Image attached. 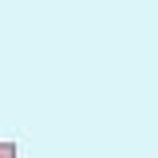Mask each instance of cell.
Masks as SVG:
<instances>
[{
	"mask_svg": "<svg viewBox=\"0 0 158 158\" xmlns=\"http://www.w3.org/2000/svg\"><path fill=\"white\" fill-rule=\"evenodd\" d=\"M0 158H12V146H0Z\"/></svg>",
	"mask_w": 158,
	"mask_h": 158,
	"instance_id": "1",
	"label": "cell"
}]
</instances>
